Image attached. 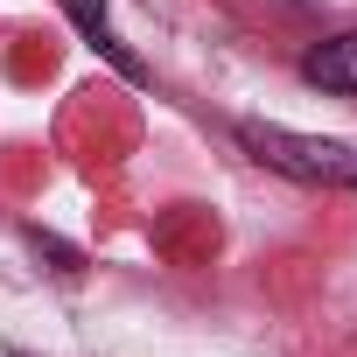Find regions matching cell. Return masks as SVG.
Instances as JSON below:
<instances>
[{
    "instance_id": "obj_1",
    "label": "cell",
    "mask_w": 357,
    "mask_h": 357,
    "mask_svg": "<svg viewBox=\"0 0 357 357\" xmlns=\"http://www.w3.org/2000/svg\"><path fill=\"white\" fill-rule=\"evenodd\" d=\"M238 147H245L259 168L294 175V183H315V190H357V147H350V140H315V133H294V126L238 119Z\"/></svg>"
},
{
    "instance_id": "obj_2",
    "label": "cell",
    "mask_w": 357,
    "mask_h": 357,
    "mask_svg": "<svg viewBox=\"0 0 357 357\" xmlns=\"http://www.w3.org/2000/svg\"><path fill=\"white\" fill-rule=\"evenodd\" d=\"M301 77H308L315 91H357V29L315 43V50L301 56Z\"/></svg>"
},
{
    "instance_id": "obj_3",
    "label": "cell",
    "mask_w": 357,
    "mask_h": 357,
    "mask_svg": "<svg viewBox=\"0 0 357 357\" xmlns=\"http://www.w3.org/2000/svg\"><path fill=\"white\" fill-rule=\"evenodd\" d=\"M56 8L77 22V36H84L98 56H112V63H119V77H147V70H140V56H133V50L112 36V22H105V0H56Z\"/></svg>"
},
{
    "instance_id": "obj_4",
    "label": "cell",
    "mask_w": 357,
    "mask_h": 357,
    "mask_svg": "<svg viewBox=\"0 0 357 357\" xmlns=\"http://www.w3.org/2000/svg\"><path fill=\"white\" fill-rule=\"evenodd\" d=\"M29 238H36V252H50V259H56V273H77V252H70V245H56L50 231H29Z\"/></svg>"
},
{
    "instance_id": "obj_5",
    "label": "cell",
    "mask_w": 357,
    "mask_h": 357,
    "mask_svg": "<svg viewBox=\"0 0 357 357\" xmlns=\"http://www.w3.org/2000/svg\"><path fill=\"white\" fill-rule=\"evenodd\" d=\"M8 357H29V350H8Z\"/></svg>"
}]
</instances>
